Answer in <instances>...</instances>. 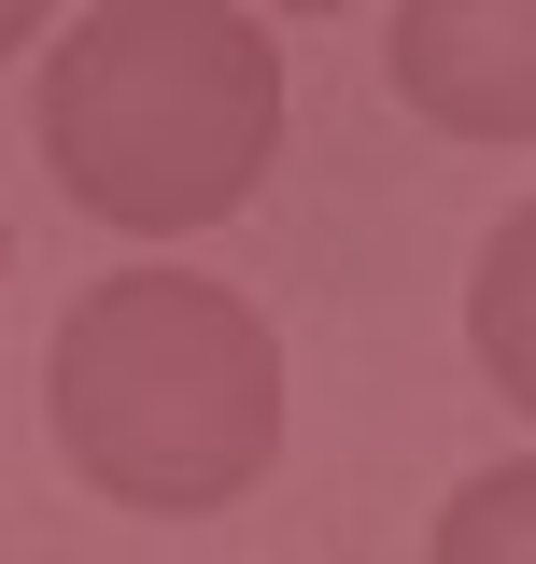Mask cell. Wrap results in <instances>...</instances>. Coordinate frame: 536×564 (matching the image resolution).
Wrapping results in <instances>:
<instances>
[{
  "label": "cell",
  "instance_id": "6da1fadb",
  "mask_svg": "<svg viewBox=\"0 0 536 564\" xmlns=\"http://www.w3.org/2000/svg\"><path fill=\"white\" fill-rule=\"evenodd\" d=\"M57 452L114 508H156V522H212L268 480L282 452V352H268V311L226 296V282L184 269H128L85 282L57 325Z\"/></svg>",
  "mask_w": 536,
  "mask_h": 564
},
{
  "label": "cell",
  "instance_id": "7a4b0ae2",
  "mask_svg": "<svg viewBox=\"0 0 536 564\" xmlns=\"http://www.w3.org/2000/svg\"><path fill=\"white\" fill-rule=\"evenodd\" d=\"M282 141V57L226 0H99L43 57V170L99 226H212Z\"/></svg>",
  "mask_w": 536,
  "mask_h": 564
},
{
  "label": "cell",
  "instance_id": "3957f363",
  "mask_svg": "<svg viewBox=\"0 0 536 564\" xmlns=\"http://www.w3.org/2000/svg\"><path fill=\"white\" fill-rule=\"evenodd\" d=\"M396 85L452 141H523L536 128V0H409Z\"/></svg>",
  "mask_w": 536,
  "mask_h": 564
},
{
  "label": "cell",
  "instance_id": "277c9868",
  "mask_svg": "<svg viewBox=\"0 0 536 564\" xmlns=\"http://www.w3.org/2000/svg\"><path fill=\"white\" fill-rule=\"evenodd\" d=\"M14 43H43V0H0V57H14Z\"/></svg>",
  "mask_w": 536,
  "mask_h": 564
},
{
  "label": "cell",
  "instance_id": "5b68a950",
  "mask_svg": "<svg viewBox=\"0 0 536 564\" xmlns=\"http://www.w3.org/2000/svg\"><path fill=\"white\" fill-rule=\"evenodd\" d=\"M268 14H353V0H268Z\"/></svg>",
  "mask_w": 536,
  "mask_h": 564
},
{
  "label": "cell",
  "instance_id": "8992f818",
  "mask_svg": "<svg viewBox=\"0 0 536 564\" xmlns=\"http://www.w3.org/2000/svg\"><path fill=\"white\" fill-rule=\"evenodd\" d=\"M0 269H14V240H0Z\"/></svg>",
  "mask_w": 536,
  "mask_h": 564
}]
</instances>
